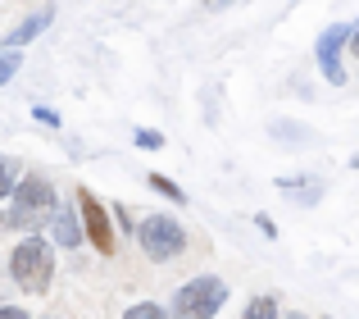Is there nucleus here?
<instances>
[{"mask_svg": "<svg viewBox=\"0 0 359 319\" xmlns=\"http://www.w3.org/2000/svg\"><path fill=\"white\" fill-rule=\"evenodd\" d=\"M9 201H14V205H9V214H5L0 223L27 233V237H36V228H46V223L55 219V210H60V201H55V187L46 183L41 174H23Z\"/></svg>", "mask_w": 359, "mask_h": 319, "instance_id": "f257e3e1", "label": "nucleus"}, {"mask_svg": "<svg viewBox=\"0 0 359 319\" xmlns=\"http://www.w3.org/2000/svg\"><path fill=\"white\" fill-rule=\"evenodd\" d=\"M9 278L23 287L27 297H41L55 278V251L46 237H23L9 256Z\"/></svg>", "mask_w": 359, "mask_h": 319, "instance_id": "f03ea898", "label": "nucleus"}, {"mask_svg": "<svg viewBox=\"0 0 359 319\" xmlns=\"http://www.w3.org/2000/svg\"><path fill=\"white\" fill-rule=\"evenodd\" d=\"M228 306V283L214 274H201L173 292V315L168 319H214Z\"/></svg>", "mask_w": 359, "mask_h": 319, "instance_id": "7ed1b4c3", "label": "nucleus"}, {"mask_svg": "<svg viewBox=\"0 0 359 319\" xmlns=\"http://www.w3.org/2000/svg\"><path fill=\"white\" fill-rule=\"evenodd\" d=\"M132 233H137L141 251H146L155 265H168V260H177L187 251V228L173 219V214H146Z\"/></svg>", "mask_w": 359, "mask_h": 319, "instance_id": "20e7f679", "label": "nucleus"}, {"mask_svg": "<svg viewBox=\"0 0 359 319\" xmlns=\"http://www.w3.org/2000/svg\"><path fill=\"white\" fill-rule=\"evenodd\" d=\"M78 210H82V237H87L100 256H114L118 242H114V228H109V214H105V205H100V196L87 192V187H78Z\"/></svg>", "mask_w": 359, "mask_h": 319, "instance_id": "39448f33", "label": "nucleus"}, {"mask_svg": "<svg viewBox=\"0 0 359 319\" xmlns=\"http://www.w3.org/2000/svg\"><path fill=\"white\" fill-rule=\"evenodd\" d=\"M346 41H351V27L346 23H332L318 37V69H323L327 82H346V69H341V46Z\"/></svg>", "mask_w": 359, "mask_h": 319, "instance_id": "423d86ee", "label": "nucleus"}, {"mask_svg": "<svg viewBox=\"0 0 359 319\" xmlns=\"http://www.w3.org/2000/svg\"><path fill=\"white\" fill-rule=\"evenodd\" d=\"M50 18H55V9H41V14L23 18V23H18L14 32L5 37V51H18V46H27V41H32V37H41L46 27H50Z\"/></svg>", "mask_w": 359, "mask_h": 319, "instance_id": "0eeeda50", "label": "nucleus"}, {"mask_svg": "<svg viewBox=\"0 0 359 319\" xmlns=\"http://www.w3.org/2000/svg\"><path fill=\"white\" fill-rule=\"evenodd\" d=\"M50 233H55V242H60L64 251H69V247H78V242H82V223H78V214H73L69 205H64V210H55Z\"/></svg>", "mask_w": 359, "mask_h": 319, "instance_id": "6e6552de", "label": "nucleus"}, {"mask_svg": "<svg viewBox=\"0 0 359 319\" xmlns=\"http://www.w3.org/2000/svg\"><path fill=\"white\" fill-rule=\"evenodd\" d=\"M18 178H23V169H18V160H14V155H0V201H5V196H14Z\"/></svg>", "mask_w": 359, "mask_h": 319, "instance_id": "1a4fd4ad", "label": "nucleus"}, {"mask_svg": "<svg viewBox=\"0 0 359 319\" xmlns=\"http://www.w3.org/2000/svg\"><path fill=\"white\" fill-rule=\"evenodd\" d=\"M282 311H278V301L273 297H255L250 306H245V319H278Z\"/></svg>", "mask_w": 359, "mask_h": 319, "instance_id": "9d476101", "label": "nucleus"}, {"mask_svg": "<svg viewBox=\"0 0 359 319\" xmlns=\"http://www.w3.org/2000/svg\"><path fill=\"white\" fill-rule=\"evenodd\" d=\"M123 319H168V311H164V306H155V301H137V306L123 311Z\"/></svg>", "mask_w": 359, "mask_h": 319, "instance_id": "9b49d317", "label": "nucleus"}, {"mask_svg": "<svg viewBox=\"0 0 359 319\" xmlns=\"http://www.w3.org/2000/svg\"><path fill=\"white\" fill-rule=\"evenodd\" d=\"M18 69H23V55H18V51H0V87H5Z\"/></svg>", "mask_w": 359, "mask_h": 319, "instance_id": "f8f14e48", "label": "nucleus"}, {"mask_svg": "<svg viewBox=\"0 0 359 319\" xmlns=\"http://www.w3.org/2000/svg\"><path fill=\"white\" fill-rule=\"evenodd\" d=\"M150 187H155V192H164V196H173V201H177V205H182V201H187V196H182V187H177V183H173V178H164V174H150Z\"/></svg>", "mask_w": 359, "mask_h": 319, "instance_id": "ddd939ff", "label": "nucleus"}, {"mask_svg": "<svg viewBox=\"0 0 359 319\" xmlns=\"http://www.w3.org/2000/svg\"><path fill=\"white\" fill-rule=\"evenodd\" d=\"M137 146H141V151H159V146H164V137H159L155 128H137Z\"/></svg>", "mask_w": 359, "mask_h": 319, "instance_id": "4468645a", "label": "nucleus"}, {"mask_svg": "<svg viewBox=\"0 0 359 319\" xmlns=\"http://www.w3.org/2000/svg\"><path fill=\"white\" fill-rule=\"evenodd\" d=\"M32 115H36V119H41V124H50V128H60V115H55V110H46V105H36V110H32Z\"/></svg>", "mask_w": 359, "mask_h": 319, "instance_id": "2eb2a0df", "label": "nucleus"}, {"mask_svg": "<svg viewBox=\"0 0 359 319\" xmlns=\"http://www.w3.org/2000/svg\"><path fill=\"white\" fill-rule=\"evenodd\" d=\"M255 223H259V228H264V237H278V223H273L269 214H255Z\"/></svg>", "mask_w": 359, "mask_h": 319, "instance_id": "dca6fc26", "label": "nucleus"}, {"mask_svg": "<svg viewBox=\"0 0 359 319\" xmlns=\"http://www.w3.org/2000/svg\"><path fill=\"white\" fill-rule=\"evenodd\" d=\"M0 319H27L23 306H0Z\"/></svg>", "mask_w": 359, "mask_h": 319, "instance_id": "f3484780", "label": "nucleus"}, {"mask_svg": "<svg viewBox=\"0 0 359 319\" xmlns=\"http://www.w3.org/2000/svg\"><path fill=\"white\" fill-rule=\"evenodd\" d=\"M346 46H351V55H359V27H351V41Z\"/></svg>", "mask_w": 359, "mask_h": 319, "instance_id": "a211bd4d", "label": "nucleus"}, {"mask_svg": "<svg viewBox=\"0 0 359 319\" xmlns=\"http://www.w3.org/2000/svg\"><path fill=\"white\" fill-rule=\"evenodd\" d=\"M287 319H305V315H287Z\"/></svg>", "mask_w": 359, "mask_h": 319, "instance_id": "6ab92c4d", "label": "nucleus"}, {"mask_svg": "<svg viewBox=\"0 0 359 319\" xmlns=\"http://www.w3.org/2000/svg\"><path fill=\"white\" fill-rule=\"evenodd\" d=\"M351 164H355V169H359V155H355V160H351Z\"/></svg>", "mask_w": 359, "mask_h": 319, "instance_id": "aec40b11", "label": "nucleus"}, {"mask_svg": "<svg viewBox=\"0 0 359 319\" xmlns=\"http://www.w3.org/2000/svg\"><path fill=\"white\" fill-rule=\"evenodd\" d=\"M210 5H223V0H210Z\"/></svg>", "mask_w": 359, "mask_h": 319, "instance_id": "412c9836", "label": "nucleus"}]
</instances>
